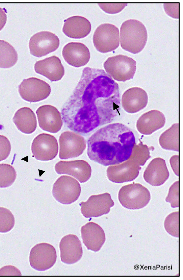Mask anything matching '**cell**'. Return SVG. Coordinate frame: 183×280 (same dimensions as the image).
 <instances>
[{
  "mask_svg": "<svg viewBox=\"0 0 183 280\" xmlns=\"http://www.w3.org/2000/svg\"><path fill=\"white\" fill-rule=\"evenodd\" d=\"M117 84L108 77L81 80L62 110L66 126L78 134H87L112 122L120 105Z\"/></svg>",
  "mask_w": 183,
  "mask_h": 280,
  "instance_id": "6da1fadb",
  "label": "cell"
},
{
  "mask_svg": "<svg viewBox=\"0 0 183 280\" xmlns=\"http://www.w3.org/2000/svg\"><path fill=\"white\" fill-rule=\"evenodd\" d=\"M135 144L133 132L125 125L115 123L101 128L87 141V155L104 166L120 164L128 160Z\"/></svg>",
  "mask_w": 183,
  "mask_h": 280,
  "instance_id": "7a4b0ae2",
  "label": "cell"
},
{
  "mask_svg": "<svg viewBox=\"0 0 183 280\" xmlns=\"http://www.w3.org/2000/svg\"><path fill=\"white\" fill-rule=\"evenodd\" d=\"M147 40V29L139 21L130 19L121 25L119 43L124 50L133 54L138 53L144 48Z\"/></svg>",
  "mask_w": 183,
  "mask_h": 280,
  "instance_id": "3957f363",
  "label": "cell"
},
{
  "mask_svg": "<svg viewBox=\"0 0 183 280\" xmlns=\"http://www.w3.org/2000/svg\"><path fill=\"white\" fill-rule=\"evenodd\" d=\"M118 200L124 207L139 209L145 207L150 202V191L138 183H132L122 187L118 194Z\"/></svg>",
  "mask_w": 183,
  "mask_h": 280,
  "instance_id": "277c9868",
  "label": "cell"
},
{
  "mask_svg": "<svg viewBox=\"0 0 183 280\" xmlns=\"http://www.w3.org/2000/svg\"><path fill=\"white\" fill-rule=\"evenodd\" d=\"M103 66L107 73L120 82L132 79L136 71V61L129 56L121 54L109 57Z\"/></svg>",
  "mask_w": 183,
  "mask_h": 280,
  "instance_id": "5b68a950",
  "label": "cell"
},
{
  "mask_svg": "<svg viewBox=\"0 0 183 280\" xmlns=\"http://www.w3.org/2000/svg\"><path fill=\"white\" fill-rule=\"evenodd\" d=\"M52 193L59 202L69 204L75 202L81 193V186L75 178L66 175L59 177L53 185Z\"/></svg>",
  "mask_w": 183,
  "mask_h": 280,
  "instance_id": "8992f818",
  "label": "cell"
},
{
  "mask_svg": "<svg viewBox=\"0 0 183 280\" xmlns=\"http://www.w3.org/2000/svg\"><path fill=\"white\" fill-rule=\"evenodd\" d=\"M93 41L99 52L106 53L113 51L119 46V30L111 24H101L94 33Z\"/></svg>",
  "mask_w": 183,
  "mask_h": 280,
  "instance_id": "52a82bcc",
  "label": "cell"
},
{
  "mask_svg": "<svg viewBox=\"0 0 183 280\" xmlns=\"http://www.w3.org/2000/svg\"><path fill=\"white\" fill-rule=\"evenodd\" d=\"M18 91L23 100L29 102H37L49 96L51 87L43 80L30 77L23 80L18 86Z\"/></svg>",
  "mask_w": 183,
  "mask_h": 280,
  "instance_id": "ba28073f",
  "label": "cell"
},
{
  "mask_svg": "<svg viewBox=\"0 0 183 280\" xmlns=\"http://www.w3.org/2000/svg\"><path fill=\"white\" fill-rule=\"evenodd\" d=\"M114 203L109 193L89 197L85 202L79 204L81 213L85 218L98 217L109 213Z\"/></svg>",
  "mask_w": 183,
  "mask_h": 280,
  "instance_id": "9c48e42d",
  "label": "cell"
},
{
  "mask_svg": "<svg viewBox=\"0 0 183 280\" xmlns=\"http://www.w3.org/2000/svg\"><path fill=\"white\" fill-rule=\"evenodd\" d=\"M59 39L54 33L40 31L30 38L29 48L31 54L41 57L55 51L59 47Z\"/></svg>",
  "mask_w": 183,
  "mask_h": 280,
  "instance_id": "30bf717a",
  "label": "cell"
},
{
  "mask_svg": "<svg viewBox=\"0 0 183 280\" xmlns=\"http://www.w3.org/2000/svg\"><path fill=\"white\" fill-rule=\"evenodd\" d=\"M59 157L61 159L75 158L81 155L86 148V141L79 134L65 131L59 138Z\"/></svg>",
  "mask_w": 183,
  "mask_h": 280,
  "instance_id": "8fae6325",
  "label": "cell"
},
{
  "mask_svg": "<svg viewBox=\"0 0 183 280\" xmlns=\"http://www.w3.org/2000/svg\"><path fill=\"white\" fill-rule=\"evenodd\" d=\"M57 254L55 249L51 244L41 243L31 250L29 261L30 266L37 271H46L56 263Z\"/></svg>",
  "mask_w": 183,
  "mask_h": 280,
  "instance_id": "7c38bea8",
  "label": "cell"
},
{
  "mask_svg": "<svg viewBox=\"0 0 183 280\" xmlns=\"http://www.w3.org/2000/svg\"><path fill=\"white\" fill-rule=\"evenodd\" d=\"M33 157L37 160L47 161L54 159L58 154V145L53 136L42 133L33 140L31 146Z\"/></svg>",
  "mask_w": 183,
  "mask_h": 280,
  "instance_id": "4fadbf2b",
  "label": "cell"
},
{
  "mask_svg": "<svg viewBox=\"0 0 183 280\" xmlns=\"http://www.w3.org/2000/svg\"><path fill=\"white\" fill-rule=\"evenodd\" d=\"M36 114L39 126L45 131L56 133L63 126L61 113L53 106H41L36 110Z\"/></svg>",
  "mask_w": 183,
  "mask_h": 280,
  "instance_id": "5bb4252c",
  "label": "cell"
},
{
  "mask_svg": "<svg viewBox=\"0 0 183 280\" xmlns=\"http://www.w3.org/2000/svg\"><path fill=\"white\" fill-rule=\"evenodd\" d=\"M141 166L129 159L120 164L109 166L106 170L110 181L122 183L135 179L139 175Z\"/></svg>",
  "mask_w": 183,
  "mask_h": 280,
  "instance_id": "9a60e30c",
  "label": "cell"
},
{
  "mask_svg": "<svg viewBox=\"0 0 183 280\" xmlns=\"http://www.w3.org/2000/svg\"><path fill=\"white\" fill-rule=\"evenodd\" d=\"M59 250L61 261L67 264L77 263L83 255L81 241L77 236L73 234L66 235L61 239Z\"/></svg>",
  "mask_w": 183,
  "mask_h": 280,
  "instance_id": "2e32d148",
  "label": "cell"
},
{
  "mask_svg": "<svg viewBox=\"0 0 183 280\" xmlns=\"http://www.w3.org/2000/svg\"><path fill=\"white\" fill-rule=\"evenodd\" d=\"M82 241L88 250L99 251L104 245L106 237L104 230L97 224L89 222L81 228Z\"/></svg>",
  "mask_w": 183,
  "mask_h": 280,
  "instance_id": "e0dca14e",
  "label": "cell"
},
{
  "mask_svg": "<svg viewBox=\"0 0 183 280\" xmlns=\"http://www.w3.org/2000/svg\"><path fill=\"white\" fill-rule=\"evenodd\" d=\"M55 170L59 174L71 175L80 183L87 182L91 177L92 172L90 165L83 160L60 161L55 164Z\"/></svg>",
  "mask_w": 183,
  "mask_h": 280,
  "instance_id": "ac0fdd59",
  "label": "cell"
},
{
  "mask_svg": "<svg viewBox=\"0 0 183 280\" xmlns=\"http://www.w3.org/2000/svg\"><path fill=\"white\" fill-rule=\"evenodd\" d=\"M169 177V172L165 161L160 157L152 160L143 173L145 181L150 185L155 186L163 185Z\"/></svg>",
  "mask_w": 183,
  "mask_h": 280,
  "instance_id": "d6986e66",
  "label": "cell"
},
{
  "mask_svg": "<svg viewBox=\"0 0 183 280\" xmlns=\"http://www.w3.org/2000/svg\"><path fill=\"white\" fill-rule=\"evenodd\" d=\"M36 73L46 77L51 81H57L64 76V67L60 59L52 56L36 61L34 65Z\"/></svg>",
  "mask_w": 183,
  "mask_h": 280,
  "instance_id": "ffe728a7",
  "label": "cell"
},
{
  "mask_svg": "<svg viewBox=\"0 0 183 280\" xmlns=\"http://www.w3.org/2000/svg\"><path fill=\"white\" fill-rule=\"evenodd\" d=\"M164 114L158 110H151L142 114L136 122V128L141 134L149 135L162 128L165 124Z\"/></svg>",
  "mask_w": 183,
  "mask_h": 280,
  "instance_id": "44dd1931",
  "label": "cell"
},
{
  "mask_svg": "<svg viewBox=\"0 0 183 280\" xmlns=\"http://www.w3.org/2000/svg\"><path fill=\"white\" fill-rule=\"evenodd\" d=\"M148 97L142 88L134 87L126 90L122 97L123 109L128 113H135L144 109L147 105Z\"/></svg>",
  "mask_w": 183,
  "mask_h": 280,
  "instance_id": "7402d4cb",
  "label": "cell"
},
{
  "mask_svg": "<svg viewBox=\"0 0 183 280\" xmlns=\"http://www.w3.org/2000/svg\"><path fill=\"white\" fill-rule=\"evenodd\" d=\"M62 55L68 64L76 67L87 64L90 57L87 46L79 42H70L65 45L62 50Z\"/></svg>",
  "mask_w": 183,
  "mask_h": 280,
  "instance_id": "603a6c76",
  "label": "cell"
},
{
  "mask_svg": "<svg viewBox=\"0 0 183 280\" xmlns=\"http://www.w3.org/2000/svg\"><path fill=\"white\" fill-rule=\"evenodd\" d=\"M91 25L86 18L79 16H72L64 20L62 31L68 37L81 39L90 32Z\"/></svg>",
  "mask_w": 183,
  "mask_h": 280,
  "instance_id": "cb8c5ba5",
  "label": "cell"
},
{
  "mask_svg": "<svg viewBox=\"0 0 183 280\" xmlns=\"http://www.w3.org/2000/svg\"><path fill=\"white\" fill-rule=\"evenodd\" d=\"M13 121L18 129L26 134H32L37 128L35 114L28 107H22L18 109L14 114Z\"/></svg>",
  "mask_w": 183,
  "mask_h": 280,
  "instance_id": "d4e9b609",
  "label": "cell"
},
{
  "mask_svg": "<svg viewBox=\"0 0 183 280\" xmlns=\"http://www.w3.org/2000/svg\"><path fill=\"white\" fill-rule=\"evenodd\" d=\"M179 123L173 124L160 136L159 143L164 149L179 152Z\"/></svg>",
  "mask_w": 183,
  "mask_h": 280,
  "instance_id": "484cf974",
  "label": "cell"
},
{
  "mask_svg": "<svg viewBox=\"0 0 183 280\" xmlns=\"http://www.w3.org/2000/svg\"><path fill=\"white\" fill-rule=\"evenodd\" d=\"M17 60L18 54L15 49L7 42L0 40V68H10Z\"/></svg>",
  "mask_w": 183,
  "mask_h": 280,
  "instance_id": "4316f807",
  "label": "cell"
},
{
  "mask_svg": "<svg viewBox=\"0 0 183 280\" xmlns=\"http://www.w3.org/2000/svg\"><path fill=\"white\" fill-rule=\"evenodd\" d=\"M150 148L144 145L141 142L134 145L132 153L128 159L140 166H143L151 157Z\"/></svg>",
  "mask_w": 183,
  "mask_h": 280,
  "instance_id": "83f0119b",
  "label": "cell"
},
{
  "mask_svg": "<svg viewBox=\"0 0 183 280\" xmlns=\"http://www.w3.org/2000/svg\"><path fill=\"white\" fill-rule=\"evenodd\" d=\"M14 168L7 164H0V188L10 186L16 178Z\"/></svg>",
  "mask_w": 183,
  "mask_h": 280,
  "instance_id": "f1b7e54d",
  "label": "cell"
},
{
  "mask_svg": "<svg viewBox=\"0 0 183 280\" xmlns=\"http://www.w3.org/2000/svg\"><path fill=\"white\" fill-rule=\"evenodd\" d=\"M164 227L166 231L171 236L178 238L179 236V212L171 213L166 217Z\"/></svg>",
  "mask_w": 183,
  "mask_h": 280,
  "instance_id": "f546056e",
  "label": "cell"
},
{
  "mask_svg": "<svg viewBox=\"0 0 183 280\" xmlns=\"http://www.w3.org/2000/svg\"><path fill=\"white\" fill-rule=\"evenodd\" d=\"M15 224V218L8 209L0 207V233L10 231Z\"/></svg>",
  "mask_w": 183,
  "mask_h": 280,
  "instance_id": "4dcf8cb0",
  "label": "cell"
},
{
  "mask_svg": "<svg viewBox=\"0 0 183 280\" xmlns=\"http://www.w3.org/2000/svg\"><path fill=\"white\" fill-rule=\"evenodd\" d=\"M165 201L171 204L172 208L179 206V181H175L169 188Z\"/></svg>",
  "mask_w": 183,
  "mask_h": 280,
  "instance_id": "1f68e13d",
  "label": "cell"
},
{
  "mask_svg": "<svg viewBox=\"0 0 183 280\" xmlns=\"http://www.w3.org/2000/svg\"><path fill=\"white\" fill-rule=\"evenodd\" d=\"M11 151V144L5 136L0 135V162L5 160L9 156Z\"/></svg>",
  "mask_w": 183,
  "mask_h": 280,
  "instance_id": "d6a6232c",
  "label": "cell"
},
{
  "mask_svg": "<svg viewBox=\"0 0 183 280\" xmlns=\"http://www.w3.org/2000/svg\"><path fill=\"white\" fill-rule=\"evenodd\" d=\"M127 3H99V7L105 13L110 14H116L122 10Z\"/></svg>",
  "mask_w": 183,
  "mask_h": 280,
  "instance_id": "836d02e7",
  "label": "cell"
},
{
  "mask_svg": "<svg viewBox=\"0 0 183 280\" xmlns=\"http://www.w3.org/2000/svg\"><path fill=\"white\" fill-rule=\"evenodd\" d=\"M166 13L170 17L178 19L179 17V3H165L163 5Z\"/></svg>",
  "mask_w": 183,
  "mask_h": 280,
  "instance_id": "e575fe53",
  "label": "cell"
},
{
  "mask_svg": "<svg viewBox=\"0 0 183 280\" xmlns=\"http://www.w3.org/2000/svg\"><path fill=\"white\" fill-rule=\"evenodd\" d=\"M0 276H21V273L15 267L8 265L0 269Z\"/></svg>",
  "mask_w": 183,
  "mask_h": 280,
  "instance_id": "d590c367",
  "label": "cell"
},
{
  "mask_svg": "<svg viewBox=\"0 0 183 280\" xmlns=\"http://www.w3.org/2000/svg\"><path fill=\"white\" fill-rule=\"evenodd\" d=\"M171 168L177 176L179 175V157L178 155L172 156L169 160Z\"/></svg>",
  "mask_w": 183,
  "mask_h": 280,
  "instance_id": "8d00e7d4",
  "label": "cell"
},
{
  "mask_svg": "<svg viewBox=\"0 0 183 280\" xmlns=\"http://www.w3.org/2000/svg\"><path fill=\"white\" fill-rule=\"evenodd\" d=\"M7 20L6 10L0 7V31L5 26Z\"/></svg>",
  "mask_w": 183,
  "mask_h": 280,
  "instance_id": "74e56055",
  "label": "cell"
}]
</instances>
